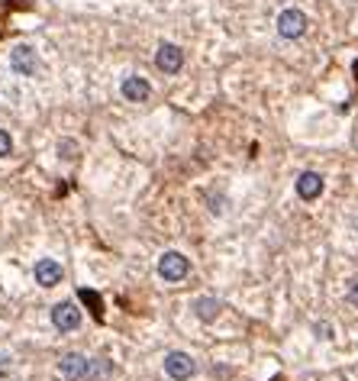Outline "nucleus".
Listing matches in <instances>:
<instances>
[{
	"label": "nucleus",
	"mask_w": 358,
	"mask_h": 381,
	"mask_svg": "<svg viewBox=\"0 0 358 381\" xmlns=\"http://www.w3.org/2000/svg\"><path fill=\"white\" fill-rule=\"evenodd\" d=\"M307 13H300V10H284L281 17H278V33L284 39H300V36L307 33Z\"/></svg>",
	"instance_id": "4"
},
{
	"label": "nucleus",
	"mask_w": 358,
	"mask_h": 381,
	"mask_svg": "<svg viewBox=\"0 0 358 381\" xmlns=\"http://www.w3.org/2000/svg\"><path fill=\"white\" fill-rule=\"evenodd\" d=\"M62 278H65V268H62L55 259H39V262H36V285L55 288V285H62Z\"/></svg>",
	"instance_id": "8"
},
{
	"label": "nucleus",
	"mask_w": 358,
	"mask_h": 381,
	"mask_svg": "<svg viewBox=\"0 0 358 381\" xmlns=\"http://www.w3.org/2000/svg\"><path fill=\"white\" fill-rule=\"evenodd\" d=\"M220 310H223V304H220L217 297H197V301H194V314H197L200 320H213Z\"/></svg>",
	"instance_id": "11"
},
{
	"label": "nucleus",
	"mask_w": 358,
	"mask_h": 381,
	"mask_svg": "<svg viewBox=\"0 0 358 381\" xmlns=\"http://www.w3.org/2000/svg\"><path fill=\"white\" fill-rule=\"evenodd\" d=\"M52 323H55V330L62 333H71L81 326V310H78L75 301H62V304L52 307Z\"/></svg>",
	"instance_id": "2"
},
{
	"label": "nucleus",
	"mask_w": 358,
	"mask_h": 381,
	"mask_svg": "<svg viewBox=\"0 0 358 381\" xmlns=\"http://www.w3.org/2000/svg\"><path fill=\"white\" fill-rule=\"evenodd\" d=\"M155 65H159V71H165V75H178L184 65V52L178 49L175 43H162L159 52H155Z\"/></svg>",
	"instance_id": "6"
},
{
	"label": "nucleus",
	"mask_w": 358,
	"mask_h": 381,
	"mask_svg": "<svg viewBox=\"0 0 358 381\" xmlns=\"http://www.w3.org/2000/svg\"><path fill=\"white\" fill-rule=\"evenodd\" d=\"M297 194L303 197V201H317V197L323 194V178H320L317 171H303L297 178Z\"/></svg>",
	"instance_id": "10"
},
{
	"label": "nucleus",
	"mask_w": 358,
	"mask_h": 381,
	"mask_svg": "<svg viewBox=\"0 0 358 381\" xmlns=\"http://www.w3.org/2000/svg\"><path fill=\"white\" fill-rule=\"evenodd\" d=\"M113 375V362L110 359H91L87 362V378L84 381H103V378H110Z\"/></svg>",
	"instance_id": "12"
},
{
	"label": "nucleus",
	"mask_w": 358,
	"mask_h": 381,
	"mask_svg": "<svg viewBox=\"0 0 358 381\" xmlns=\"http://www.w3.org/2000/svg\"><path fill=\"white\" fill-rule=\"evenodd\" d=\"M10 68L17 71V75L29 78L39 71V59H36V49L33 45H17V49L10 52Z\"/></svg>",
	"instance_id": "5"
},
{
	"label": "nucleus",
	"mask_w": 358,
	"mask_h": 381,
	"mask_svg": "<svg viewBox=\"0 0 358 381\" xmlns=\"http://www.w3.org/2000/svg\"><path fill=\"white\" fill-rule=\"evenodd\" d=\"M87 362H91V359L81 356V352H65V356L59 359L62 378H68V381H84V378H87Z\"/></svg>",
	"instance_id": "7"
},
{
	"label": "nucleus",
	"mask_w": 358,
	"mask_h": 381,
	"mask_svg": "<svg viewBox=\"0 0 358 381\" xmlns=\"http://www.w3.org/2000/svg\"><path fill=\"white\" fill-rule=\"evenodd\" d=\"M165 372H168V378L187 381V378L197 375V362H194L187 352H168L165 356Z\"/></svg>",
	"instance_id": "3"
},
{
	"label": "nucleus",
	"mask_w": 358,
	"mask_h": 381,
	"mask_svg": "<svg viewBox=\"0 0 358 381\" xmlns=\"http://www.w3.org/2000/svg\"><path fill=\"white\" fill-rule=\"evenodd\" d=\"M123 97L129 103H145L152 97V85L145 81V78H139V75H129V78H123Z\"/></svg>",
	"instance_id": "9"
},
{
	"label": "nucleus",
	"mask_w": 358,
	"mask_h": 381,
	"mask_svg": "<svg viewBox=\"0 0 358 381\" xmlns=\"http://www.w3.org/2000/svg\"><path fill=\"white\" fill-rule=\"evenodd\" d=\"M349 304L358 307V281H352V288H349Z\"/></svg>",
	"instance_id": "17"
},
{
	"label": "nucleus",
	"mask_w": 358,
	"mask_h": 381,
	"mask_svg": "<svg viewBox=\"0 0 358 381\" xmlns=\"http://www.w3.org/2000/svg\"><path fill=\"white\" fill-rule=\"evenodd\" d=\"M10 362H13V359H10V356H7V352H0V375H7Z\"/></svg>",
	"instance_id": "16"
},
{
	"label": "nucleus",
	"mask_w": 358,
	"mask_h": 381,
	"mask_svg": "<svg viewBox=\"0 0 358 381\" xmlns=\"http://www.w3.org/2000/svg\"><path fill=\"white\" fill-rule=\"evenodd\" d=\"M59 155H62V159H75V155H78V143H71V139L59 143Z\"/></svg>",
	"instance_id": "15"
},
{
	"label": "nucleus",
	"mask_w": 358,
	"mask_h": 381,
	"mask_svg": "<svg viewBox=\"0 0 358 381\" xmlns=\"http://www.w3.org/2000/svg\"><path fill=\"white\" fill-rule=\"evenodd\" d=\"M10 152H13V139H10L7 129H0V159H7Z\"/></svg>",
	"instance_id": "14"
},
{
	"label": "nucleus",
	"mask_w": 358,
	"mask_h": 381,
	"mask_svg": "<svg viewBox=\"0 0 358 381\" xmlns=\"http://www.w3.org/2000/svg\"><path fill=\"white\" fill-rule=\"evenodd\" d=\"M159 275L165 281H171V285H178V281H184L187 275H191V262H187V255L181 252H165L159 259Z\"/></svg>",
	"instance_id": "1"
},
{
	"label": "nucleus",
	"mask_w": 358,
	"mask_h": 381,
	"mask_svg": "<svg viewBox=\"0 0 358 381\" xmlns=\"http://www.w3.org/2000/svg\"><path fill=\"white\" fill-rule=\"evenodd\" d=\"M78 297H81L84 304L91 307V314L97 317V320H100V317H103V304H100V297L94 294V291H87V288H84V291H81V294H78Z\"/></svg>",
	"instance_id": "13"
}]
</instances>
